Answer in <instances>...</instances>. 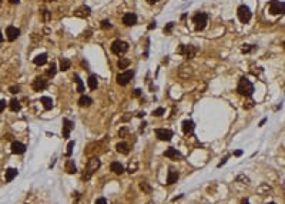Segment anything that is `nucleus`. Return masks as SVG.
<instances>
[{"label":"nucleus","instance_id":"obj_1","mask_svg":"<svg viewBox=\"0 0 285 204\" xmlns=\"http://www.w3.org/2000/svg\"><path fill=\"white\" fill-rule=\"evenodd\" d=\"M237 91L241 94V96H245V97H249L251 94L254 93V86L252 83L248 80V79H245V77H242L241 80H240V83H238V87H237Z\"/></svg>","mask_w":285,"mask_h":204},{"label":"nucleus","instance_id":"obj_2","mask_svg":"<svg viewBox=\"0 0 285 204\" xmlns=\"http://www.w3.org/2000/svg\"><path fill=\"white\" fill-rule=\"evenodd\" d=\"M98 167H100V160H98L97 157H91L86 164V173H84V176H83V180H90L91 176L94 174V171H97Z\"/></svg>","mask_w":285,"mask_h":204},{"label":"nucleus","instance_id":"obj_3","mask_svg":"<svg viewBox=\"0 0 285 204\" xmlns=\"http://www.w3.org/2000/svg\"><path fill=\"white\" fill-rule=\"evenodd\" d=\"M193 23L195 24L197 30H203L207 26V23H208V14L207 13H197L193 17Z\"/></svg>","mask_w":285,"mask_h":204},{"label":"nucleus","instance_id":"obj_4","mask_svg":"<svg viewBox=\"0 0 285 204\" xmlns=\"http://www.w3.org/2000/svg\"><path fill=\"white\" fill-rule=\"evenodd\" d=\"M269 13L271 14H284L285 3L280 2V0H271L269 2Z\"/></svg>","mask_w":285,"mask_h":204},{"label":"nucleus","instance_id":"obj_5","mask_svg":"<svg viewBox=\"0 0 285 204\" xmlns=\"http://www.w3.org/2000/svg\"><path fill=\"white\" fill-rule=\"evenodd\" d=\"M129 50V44L123 42V40H116L113 44H111V52H113L116 56H121L125 52Z\"/></svg>","mask_w":285,"mask_h":204},{"label":"nucleus","instance_id":"obj_6","mask_svg":"<svg viewBox=\"0 0 285 204\" xmlns=\"http://www.w3.org/2000/svg\"><path fill=\"white\" fill-rule=\"evenodd\" d=\"M177 52L180 54H183L184 57H187V59H193L194 56H195V53H197V49L194 47V46H191V44H188V46L180 44V47H178Z\"/></svg>","mask_w":285,"mask_h":204},{"label":"nucleus","instance_id":"obj_7","mask_svg":"<svg viewBox=\"0 0 285 204\" xmlns=\"http://www.w3.org/2000/svg\"><path fill=\"white\" fill-rule=\"evenodd\" d=\"M237 14H238V19H240L242 23H248L251 20V11L248 9V6H245V5H241L238 7Z\"/></svg>","mask_w":285,"mask_h":204},{"label":"nucleus","instance_id":"obj_8","mask_svg":"<svg viewBox=\"0 0 285 204\" xmlns=\"http://www.w3.org/2000/svg\"><path fill=\"white\" fill-rule=\"evenodd\" d=\"M133 76H134L133 70H125V71H123V73H120L117 76V83H119L120 86H127L129 81L133 79Z\"/></svg>","mask_w":285,"mask_h":204},{"label":"nucleus","instance_id":"obj_9","mask_svg":"<svg viewBox=\"0 0 285 204\" xmlns=\"http://www.w3.org/2000/svg\"><path fill=\"white\" fill-rule=\"evenodd\" d=\"M156 136L163 141H170L172 137V131L168 129H157L156 130Z\"/></svg>","mask_w":285,"mask_h":204},{"label":"nucleus","instance_id":"obj_10","mask_svg":"<svg viewBox=\"0 0 285 204\" xmlns=\"http://www.w3.org/2000/svg\"><path fill=\"white\" fill-rule=\"evenodd\" d=\"M74 129V123L69 120V118H63V137L69 139L70 137V131Z\"/></svg>","mask_w":285,"mask_h":204},{"label":"nucleus","instance_id":"obj_11","mask_svg":"<svg viewBox=\"0 0 285 204\" xmlns=\"http://www.w3.org/2000/svg\"><path fill=\"white\" fill-rule=\"evenodd\" d=\"M44 89H47V80H44L43 77H36L33 80V90L34 91H42Z\"/></svg>","mask_w":285,"mask_h":204},{"label":"nucleus","instance_id":"obj_12","mask_svg":"<svg viewBox=\"0 0 285 204\" xmlns=\"http://www.w3.org/2000/svg\"><path fill=\"white\" fill-rule=\"evenodd\" d=\"M19 36H20V30H19L17 27L9 26L7 29H6V37H7V40L13 42V40H16Z\"/></svg>","mask_w":285,"mask_h":204},{"label":"nucleus","instance_id":"obj_13","mask_svg":"<svg viewBox=\"0 0 285 204\" xmlns=\"http://www.w3.org/2000/svg\"><path fill=\"white\" fill-rule=\"evenodd\" d=\"M90 13H91V9H90L88 6H80V7L74 11V16L76 17H81V19H86V17L90 16Z\"/></svg>","mask_w":285,"mask_h":204},{"label":"nucleus","instance_id":"obj_14","mask_svg":"<svg viewBox=\"0 0 285 204\" xmlns=\"http://www.w3.org/2000/svg\"><path fill=\"white\" fill-rule=\"evenodd\" d=\"M26 151V146L20 141H13L11 143V153L13 154H23Z\"/></svg>","mask_w":285,"mask_h":204},{"label":"nucleus","instance_id":"obj_15","mask_svg":"<svg viewBox=\"0 0 285 204\" xmlns=\"http://www.w3.org/2000/svg\"><path fill=\"white\" fill-rule=\"evenodd\" d=\"M123 23L125 26H134L137 23V16L134 13H125L123 16Z\"/></svg>","mask_w":285,"mask_h":204},{"label":"nucleus","instance_id":"obj_16","mask_svg":"<svg viewBox=\"0 0 285 204\" xmlns=\"http://www.w3.org/2000/svg\"><path fill=\"white\" fill-rule=\"evenodd\" d=\"M110 168H111V171L114 173V174H123L124 173V167L121 163H119V161H113L111 163V166H110Z\"/></svg>","mask_w":285,"mask_h":204},{"label":"nucleus","instance_id":"obj_17","mask_svg":"<svg viewBox=\"0 0 285 204\" xmlns=\"http://www.w3.org/2000/svg\"><path fill=\"white\" fill-rule=\"evenodd\" d=\"M183 131L185 134H191L194 131V123L191 120H184L183 121Z\"/></svg>","mask_w":285,"mask_h":204},{"label":"nucleus","instance_id":"obj_18","mask_svg":"<svg viewBox=\"0 0 285 204\" xmlns=\"http://www.w3.org/2000/svg\"><path fill=\"white\" fill-rule=\"evenodd\" d=\"M116 149H117V151H119V153H121V154H129V153H130V146L127 144L125 141L119 143V144L116 146Z\"/></svg>","mask_w":285,"mask_h":204},{"label":"nucleus","instance_id":"obj_19","mask_svg":"<svg viewBox=\"0 0 285 204\" xmlns=\"http://www.w3.org/2000/svg\"><path fill=\"white\" fill-rule=\"evenodd\" d=\"M164 156L166 157H168V158H180L181 157V154H180V151H177V149H168V150H166L164 151Z\"/></svg>","mask_w":285,"mask_h":204},{"label":"nucleus","instance_id":"obj_20","mask_svg":"<svg viewBox=\"0 0 285 204\" xmlns=\"http://www.w3.org/2000/svg\"><path fill=\"white\" fill-rule=\"evenodd\" d=\"M87 84L90 87V90H96L97 87H98V79H97V76H94V74L90 76L88 80H87Z\"/></svg>","mask_w":285,"mask_h":204},{"label":"nucleus","instance_id":"obj_21","mask_svg":"<svg viewBox=\"0 0 285 204\" xmlns=\"http://www.w3.org/2000/svg\"><path fill=\"white\" fill-rule=\"evenodd\" d=\"M33 61H34V64H36V66H43V64H46V63H47V54H39V56H36V57H34V60H33Z\"/></svg>","mask_w":285,"mask_h":204},{"label":"nucleus","instance_id":"obj_22","mask_svg":"<svg viewBox=\"0 0 285 204\" xmlns=\"http://www.w3.org/2000/svg\"><path fill=\"white\" fill-rule=\"evenodd\" d=\"M91 103H93L91 99H90L88 96H84V94L79 99V104H80L81 107H90V106H91Z\"/></svg>","mask_w":285,"mask_h":204},{"label":"nucleus","instance_id":"obj_23","mask_svg":"<svg viewBox=\"0 0 285 204\" xmlns=\"http://www.w3.org/2000/svg\"><path fill=\"white\" fill-rule=\"evenodd\" d=\"M178 177H180V174H178L177 171H168V176H167V184H174V183H177Z\"/></svg>","mask_w":285,"mask_h":204},{"label":"nucleus","instance_id":"obj_24","mask_svg":"<svg viewBox=\"0 0 285 204\" xmlns=\"http://www.w3.org/2000/svg\"><path fill=\"white\" fill-rule=\"evenodd\" d=\"M66 171L69 173V174L77 173V167L74 164V160H67V163H66Z\"/></svg>","mask_w":285,"mask_h":204},{"label":"nucleus","instance_id":"obj_25","mask_svg":"<svg viewBox=\"0 0 285 204\" xmlns=\"http://www.w3.org/2000/svg\"><path fill=\"white\" fill-rule=\"evenodd\" d=\"M40 102L43 103V107L46 108V110H50V108H53V100H51V97L44 96V97H42V100H40Z\"/></svg>","mask_w":285,"mask_h":204},{"label":"nucleus","instance_id":"obj_26","mask_svg":"<svg viewBox=\"0 0 285 204\" xmlns=\"http://www.w3.org/2000/svg\"><path fill=\"white\" fill-rule=\"evenodd\" d=\"M71 66V61L69 59H66V57H61V60H60V70L61 71H66V70H69Z\"/></svg>","mask_w":285,"mask_h":204},{"label":"nucleus","instance_id":"obj_27","mask_svg":"<svg viewBox=\"0 0 285 204\" xmlns=\"http://www.w3.org/2000/svg\"><path fill=\"white\" fill-rule=\"evenodd\" d=\"M17 173L19 171H17L16 168H7L6 170V181H11L17 176Z\"/></svg>","mask_w":285,"mask_h":204},{"label":"nucleus","instance_id":"obj_28","mask_svg":"<svg viewBox=\"0 0 285 204\" xmlns=\"http://www.w3.org/2000/svg\"><path fill=\"white\" fill-rule=\"evenodd\" d=\"M9 106H10L11 111H19V110H20V102H19L17 99H11L10 103H9Z\"/></svg>","mask_w":285,"mask_h":204},{"label":"nucleus","instance_id":"obj_29","mask_svg":"<svg viewBox=\"0 0 285 204\" xmlns=\"http://www.w3.org/2000/svg\"><path fill=\"white\" fill-rule=\"evenodd\" d=\"M129 66H130V60L129 59L120 57V60L117 61V67H119V69H127Z\"/></svg>","mask_w":285,"mask_h":204},{"label":"nucleus","instance_id":"obj_30","mask_svg":"<svg viewBox=\"0 0 285 204\" xmlns=\"http://www.w3.org/2000/svg\"><path fill=\"white\" fill-rule=\"evenodd\" d=\"M140 188L144 191V193H147V194H150L151 191H153V188H151V186L148 184V183H145V181H141L140 183Z\"/></svg>","mask_w":285,"mask_h":204},{"label":"nucleus","instance_id":"obj_31","mask_svg":"<svg viewBox=\"0 0 285 204\" xmlns=\"http://www.w3.org/2000/svg\"><path fill=\"white\" fill-rule=\"evenodd\" d=\"M74 79H76V83H77V91H79V93H83V91H84V84H83L81 79L77 74L74 76Z\"/></svg>","mask_w":285,"mask_h":204},{"label":"nucleus","instance_id":"obj_32","mask_svg":"<svg viewBox=\"0 0 285 204\" xmlns=\"http://www.w3.org/2000/svg\"><path fill=\"white\" fill-rule=\"evenodd\" d=\"M127 170H129L130 174H131V173H135V170H137V161L133 160V163L130 161V163H129V168H127Z\"/></svg>","mask_w":285,"mask_h":204},{"label":"nucleus","instance_id":"obj_33","mask_svg":"<svg viewBox=\"0 0 285 204\" xmlns=\"http://www.w3.org/2000/svg\"><path fill=\"white\" fill-rule=\"evenodd\" d=\"M73 147H74V141H69V144H67V151H66V156L70 157L71 153H73Z\"/></svg>","mask_w":285,"mask_h":204},{"label":"nucleus","instance_id":"obj_34","mask_svg":"<svg viewBox=\"0 0 285 204\" xmlns=\"http://www.w3.org/2000/svg\"><path fill=\"white\" fill-rule=\"evenodd\" d=\"M56 69H57V67H56V64H54V63H51L50 69L47 70V76H51V77H53V76L56 74Z\"/></svg>","mask_w":285,"mask_h":204},{"label":"nucleus","instance_id":"obj_35","mask_svg":"<svg viewBox=\"0 0 285 204\" xmlns=\"http://www.w3.org/2000/svg\"><path fill=\"white\" fill-rule=\"evenodd\" d=\"M164 111H166V110H164L163 107H158L157 110H154V111H153V116H156V117H160V116H163V114H164Z\"/></svg>","mask_w":285,"mask_h":204},{"label":"nucleus","instance_id":"obj_36","mask_svg":"<svg viewBox=\"0 0 285 204\" xmlns=\"http://www.w3.org/2000/svg\"><path fill=\"white\" fill-rule=\"evenodd\" d=\"M251 50H254V46H251V44H244L242 46V53H248Z\"/></svg>","mask_w":285,"mask_h":204},{"label":"nucleus","instance_id":"obj_37","mask_svg":"<svg viewBox=\"0 0 285 204\" xmlns=\"http://www.w3.org/2000/svg\"><path fill=\"white\" fill-rule=\"evenodd\" d=\"M42 13H43V19L46 20V22H48V20H50V17H51V13H50L48 10H43Z\"/></svg>","mask_w":285,"mask_h":204},{"label":"nucleus","instance_id":"obj_38","mask_svg":"<svg viewBox=\"0 0 285 204\" xmlns=\"http://www.w3.org/2000/svg\"><path fill=\"white\" fill-rule=\"evenodd\" d=\"M101 27H103V29H110V27H111V23L108 22V20H103V22H101Z\"/></svg>","mask_w":285,"mask_h":204},{"label":"nucleus","instance_id":"obj_39","mask_svg":"<svg viewBox=\"0 0 285 204\" xmlns=\"http://www.w3.org/2000/svg\"><path fill=\"white\" fill-rule=\"evenodd\" d=\"M241 180L245 183V184H248V183H249V178L245 177V176H238V177H237V181H241Z\"/></svg>","mask_w":285,"mask_h":204},{"label":"nucleus","instance_id":"obj_40","mask_svg":"<svg viewBox=\"0 0 285 204\" xmlns=\"http://www.w3.org/2000/svg\"><path fill=\"white\" fill-rule=\"evenodd\" d=\"M172 26H174V23H168V24H167V26L166 27H164V33H170V32H171V29H172Z\"/></svg>","mask_w":285,"mask_h":204},{"label":"nucleus","instance_id":"obj_41","mask_svg":"<svg viewBox=\"0 0 285 204\" xmlns=\"http://www.w3.org/2000/svg\"><path fill=\"white\" fill-rule=\"evenodd\" d=\"M19 90H20V87H19V86H11L10 89H9V91H10V93H13V94L19 93Z\"/></svg>","mask_w":285,"mask_h":204},{"label":"nucleus","instance_id":"obj_42","mask_svg":"<svg viewBox=\"0 0 285 204\" xmlns=\"http://www.w3.org/2000/svg\"><path fill=\"white\" fill-rule=\"evenodd\" d=\"M5 108H6V102L5 100H0V113H3Z\"/></svg>","mask_w":285,"mask_h":204},{"label":"nucleus","instance_id":"obj_43","mask_svg":"<svg viewBox=\"0 0 285 204\" xmlns=\"http://www.w3.org/2000/svg\"><path fill=\"white\" fill-rule=\"evenodd\" d=\"M94 204H108V203H107V200L106 199H98Z\"/></svg>","mask_w":285,"mask_h":204},{"label":"nucleus","instance_id":"obj_44","mask_svg":"<svg viewBox=\"0 0 285 204\" xmlns=\"http://www.w3.org/2000/svg\"><path fill=\"white\" fill-rule=\"evenodd\" d=\"M125 133H127V129H125V127H123V129L119 131V136H120V137H123V136H125Z\"/></svg>","mask_w":285,"mask_h":204},{"label":"nucleus","instance_id":"obj_45","mask_svg":"<svg viewBox=\"0 0 285 204\" xmlns=\"http://www.w3.org/2000/svg\"><path fill=\"white\" fill-rule=\"evenodd\" d=\"M254 106V102H248V104H244V108H251Z\"/></svg>","mask_w":285,"mask_h":204},{"label":"nucleus","instance_id":"obj_46","mask_svg":"<svg viewBox=\"0 0 285 204\" xmlns=\"http://www.w3.org/2000/svg\"><path fill=\"white\" fill-rule=\"evenodd\" d=\"M140 94H141V90H140V89L134 90V96H140Z\"/></svg>","mask_w":285,"mask_h":204},{"label":"nucleus","instance_id":"obj_47","mask_svg":"<svg viewBox=\"0 0 285 204\" xmlns=\"http://www.w3.org/2000/svg\"><path fill=\"white\" fill-rule=\"evenodd\" d=\"M156 26H157L156 22H153V23L150 24V26H148V29H150V30H151V29H156Z\"/></svg>","mask_w":285,"mask_h":204},{"label":"nucleus","instance_id":"obj_48","mask_svg":"<svg viewBox=\"0 0 285 204\" xmlns=\"http://www.w3.org/2000/svg\"><path fill=\"white\" fill-rule=\"evenodd\" d=\"M157 2H158V0H147V3H150V5H154Z\"/></svg>","mask_w":285,"mask_h":204},{"label":"nucleus","instance_id":"obj_49","mask_svg":"<svg viewBox=\"0 0 285 204\" xmlns=\"http://www.w3.org/2000/svg\"><path fill=\"white\" fill-rule=\"evenodd\" d=\"M234 154H235V156H241V154H242V151H241V150H237L235 153H234Z\"/></svg>","mask_w":285,"mask_h":204},{"label":"nucleus","instance_id":"obj_50","mask_svg":"<svg viewBox=\"0 0 285 204\" xmlns=\"http://www.w3.org/2000/svg\"><path fill=\"white\" fill-rule=\"evenodd\" d=\"M10 3H13V5H16V3H19V0H9Z\"/></svg>","mask_w":285,"mask_h":204},{"label":"nucleus","instance_id":"obj_51","mask_svg":"<svg viewBox=\"0 0 285 204\" xmlns=\"http://www.w3.org/2000/svg\"><path fill=\"white\" fill-rule=\"evenodd\" d=\"M144 127H145V123H143V124H141V127H140V130H141V131L144 130Z\"/></svg>","mask_w":285,"mask_h":204},{"label":"nucleus","instance_id":"obj_52","mask_svg":"<svg viewBox=\"0 0 285 204\" xmlns=\"http://www.w3.org/2000/svg\"><path fill=\"white\" fill-rule=\"evenodd\" d=\"M2 40H3V34L0 33V43H2Z\"/></svg>","mask_w":285,"mask_h":204},{"label":"nucleus","instance_id":"obj_53","mask_svg":"<svg viewBox=\"0 0 285 204\" xmlns=\"http://www.w3.org/2000/svg\"><path fill=\"white\" fill-rule=\"evenodd\" d=\"M242 204H249V203H248V201H244V203H242Z\"/></svg>","mask_w":285,"mask_h":204},{"label":"nucleus","instance_id":"obj_54","mask_svg":"<svg viewBox=\"0 0 285 204\" xmlns=\"http://www.w3.org/2000/svg\"><path fill=\"white\" fill-rule=\"evenodd\" d=\"M46 2H56V0H46Z\"/></svg>","mask_w":285,"mask_h":204},{"label":"nucleus","instance_id":"obj_55","mask_svg":"<svg viewBox=\"0 0 285 204\" xmlns=\"http://www.w3.org/2000/svg\"><path fill=\"white\" fill-rule=\"evenodd\" d=\"M269 204H275V203H269Z\"/></svg>","mask_w":285,"mask_h":204},{"label":"nucleus","instance_id":"obj_56","mask_svg":"<svg viewBox=\"0 0 285 204\" xmlns=\"http://www.w3.org/2000/svg\"><path fill=\"white\" fill-rule=\"evenodd\" d=\"M284 47H285V43H284Z\"/></svg>","mask_w":285,"mask_h":204},{"label":"nucleus","instance_id":"obj_57","mask_svg":"<svg viewBox=\"0 0 285 204\" xmlns=\"http://www.w3.org/2000/svg\"><path fill=\"white\" fill-rule=\"evenodd\" d=\"M148 204H151V203H148Z\"/></svg>","mask_w":285,"mask_h":204},{"label":"nucleus","instance_id":"obj_58","mask_svg":"<svg viewBox=\"0 0 285 204\" xmlns=\"http://www.w3.org/2000/svg\"><path fill=\"white\" fill-rule=\"evenodd\" d=\"M0 2H2V0H0Z\"/></svg>","mask_w":285,"mask_h":204}]
</instances>
